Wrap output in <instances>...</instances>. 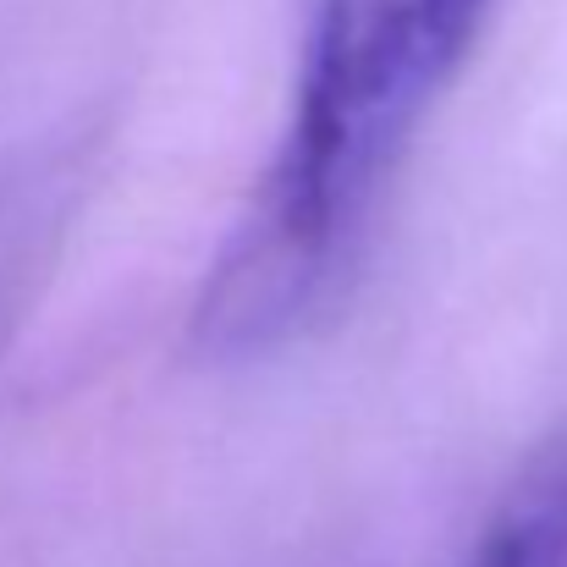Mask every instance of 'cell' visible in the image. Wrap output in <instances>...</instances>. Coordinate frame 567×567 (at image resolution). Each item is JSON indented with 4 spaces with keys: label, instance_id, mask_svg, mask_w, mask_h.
Instances as JSON below:
<instances>
[{
    "label": "cell",
    "instance_id": "1",
    "mask_svg": "<svg viewBox=\"0 0 567 567\" xmlns=\"http://www.w3.org/2000/svg\"><path fill=\"white\" fill-rule=\"evenodd\" d=\"M491 0H320L287 144L198 298L204 353L287 342L342 281L380 183L463 66Z\"/></svg>",
    "mask_w": 567,
    "mask_h": 567
},
{
    "label": "cell",
    "instance_id": "2",
    "mask_svg": "<svg viewBox=\"0 0 567 567\" xmlns=\"http://www.w3.org/2000/svg\"><path fill=\"white\" fill-rule=\"evenodd\" d=\"M463 567H567V452L513 496Z\"/></svg>",
    "mask_w": 567,
    "mask_h": 567
}]
</instances>
